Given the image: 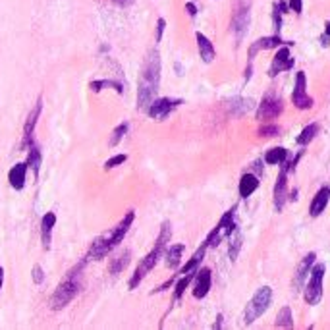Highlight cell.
Segmentation results:
<instances>
[{"instance_id": "13", "label": "cell", "mask_w": 330, "mask_h": 330, "mask_svg": "<svg viewBox=\"0 0 330 330\" xmlns=\"http://www.w3.org/2000/svg\"><path fill=\"white\" fill-rule=\"evenodd\" d=\"M211 284H213V276L209 269H201V271L195 274V286H193V298L197 300H203L205 295L211 290Z\"/></svg>"}, {"instance_id": "25", "label": "cell", "mask_w": 330, "mask_h": 330, "mask_svg": "<svg viewBox=\"0 0 330 330\" xmlns=\"http://www.w3.org/2000/svg\"><path fill=\"white\" fill-rule=\"evenodd\" d=\"M288 156H290V153H288L284 147H274V149H269V151H267L265 160H267L269 164H282Z\"/></svg>"}, {"instance_id": "29", "label": "cell", "mask_w": 330, "mask_h": 330, "mask_svg": "<svg viewBox=\"0 0 330 330\" xmlns=\"http://www.w3.org/2000/svg\"><path fill=\"white\" fill-rule=\"evenodd\" d=\"M127 129H129V124L127 122H122L120 126L114 127V131H112V137L108 139V147H116L122 139H124V136L127 134Z\"/></svg>"}, {"instance_id": "20", "label": "cell", "mask_w": 330, "mask_h": 330, "mask_svg": "<svg viewBox=\"0 0 330 330\" xmlns=\"http://www.w3.org/2000/svg\"><path fill=\"white\" fill-rule=\"evenodd\" d=\"M259 187V178L255 174H243L240 180V197L247 199L251 193H255V189Z\"/></svg>"}, {"instance_id": "39", "label": "cell", "mask_w": 330, "mask_h": 330, "mask_svg": "<svg viewBox=\"0 0 330 330\" xmlns=\"http://www.w3.org/2000/svg\"><path fill=\"white\" fill-rule=\"evenodd\" d=\"M114 2H116L118 6H129L134 0H114Z\"/></svg>"}, {"instance_id": "22", "label": "cell", "mask_w": 330, "mask_h": 330, "mask_svg": "<svg viewBox=\"0 0 330 330\" xmlns=\"http://www.w3.org/2000/svg\"><path fill=\"white\" fill-rule=\"evenodd\" d=\"M207 247H209V245H207V243H203V245H201V247H199V249L195 251L193 257H191V259H189V261H187V262L184 265V267H182L180 274H187V272H195V271H197V267H199V265H201V261H203Z\"/></svg>"}, {"instance_id": "24", "label": "cell", "mask_w": 330, "mask_h": 330, "mask_svg": "<svg viewBox=\"0 0 330 330\" xmlns=\"http://www.w3.org/2000/svg\"><path fill=\"white\" fill-rule=\"evenodd\" d=\"M103 87H114L118 95H122V93H124L122 83L112 81V79H95V81H91V83H89V89H91L93 93H101V91H103Z\"/></svg>"}, {"instance_id": "10", "label": "cell", "mask_w": 330, "mask_h": 330, "mask_svg": "<svg viewBox=\"0 0 330 330\" xmlns=\"http://www.w3.org/2000/svg\"><path fill=\"white\" fill-rule=\"evenodd\" d=\"M291 103L301 110H309L313 107V98L307 95V76L305 72H300L295 76V85H293V93H291Z\"/></svg>"}, {"instance_id": "19", "label": "cell", "mask_w": 330, "mask_h": 330, "mask_svg": "<svg viewBox=\"0 0 330 330\" xmlns=\"http://www.w3.org/2000/svg\"><path fill=\"white\" fill-rule=\"evenodd\" d=\"M315 265V253H309L305 259H301L300 267H298V272H295V278H293V286L300 290L301 284L305 282V278H307V272L311 271V267Z\"/></svg>"}, {"instance_id": "34", "label": "cell", "mask_w": 330, "mask_h": 330, "mask_svg": "<svg viewBox=\"0 0 330 330\" xmlns=\"http://www.w3.org/2000/svg\"><path fill=\"white\" fill-rule=\"evenodd\" d=\"M31 278H33V282H35L37 286H41V284L45 282V271L41 269L39 265L33 267V271H31Z\"/></svg>"}, {"instance_id": "11", "label": "cell", "mask_w": 330, "mask_h": 330, "mask_svg": "<svg viewBox=\"0 0 330 330\" xmlns=\"http://www.w3.org/2000/svg\"><path fill=\"white\" fill-rule=\"evenodd\" d=\"M41 110H43V98H37V103L33 105L31 112L27 114V120H25V126H23V139H21V145L20 149H27L29 143L33 141V134H35V126L39 122L41 116Z\"/></svg>"}, {"instance_id": "1", "label": "cell", "mask_w": 330, "mask_h": 330, "mask_svg": "<svg viewBox=\"0 0 330 330\" xmlns=\"http://www.w3.org/2000/svg\"><path fill=\"white\" fill-rule=\"evenodd\" d=\"M160 85V56L156 50L147 54L141 76H139V89H137V108L147 110L149 105L155 101Z\"/></svg>"}, {"instance_id": "21", "label": "cell", "mask_w": 330, "mask_h": 330, "mask_svg": "<svg viewBox=\"0 0 330 330\" xmlns=\"http://www.w3.org/2000/svg\"><path fill=\"white\" fill-rule=\"evenodd\" d=\"M27 149H29V153H27V166L33 170V174L37 176L39 174L41 164H43V153H41L39 145H37L35 141H31Z\"/></svg>"}, {"instance_id": "15", "label": "cell", "mask_w": 330, "mask_h": 330, "mask_svg": "<svg viewBox=\"0 0 330 330\" xmlns=\"http://www.w3.org/2000/svg\"><path fill=\"white\" fill-rule=\"evenodd\" d=\"M56 224V214L47 213L41 220V243H43V249H50V242H52V228Z\"/></svg>"}, {"instance_id": "8", "label": "cell", "mask_w": 330, "mask_h": 330, "mask_svg": "<svg viewBox=\"0 0 330 330\" xmlns=\"http://www.w3.org/2000/svg\"><path fill=\"white\" fill-rule=\"evenodd\" d=\"M180 105H182V98H170V97L155 98V101L149 105V108H147V114H149V118L160 122V120H164L166 116H170Z\"/></svg>"}, {"instance_id": "23", "label": "cell", "mask_w": 330, "mask_h": 330, "mask_svg": "<svg viewBox=\"0 0 330 330\" xmlns=\"http://www.w3.org/2000/svg\"><path fill=\"white\" fill-rule=\"evenodd\" d=\"M184 245L178 243V245H170L166 249V267L168 269H176L180 265V259H182V253H184Z\"/></svg>"}, {"instance_id": "41", "label": "cell", "mask_w": 330, "mask_h": 330, "mask_svg": "<svg viewBox=\"0 0 330 330\" xmlns=\"http://www.w3.org/2000/svg\"><path fill=\"white\" fill-rule=\"evenodd\" d=\"M218 322H216V324H214V328H220V326H222V322H220V320H222V315H218Z\"/></svg>"}, {"instance_id": "12", "label": "cell", "mask_w": 330, "mask_h": 330, "mask_svg": "<svg viewBox=\"0 0 330 330\" xmlns=\"http://www.w3.org/2000/svg\"><path fill=\"white\" fill-rule=\"evenodd\" d=\"M291 66H293V58L290 56V49H288V47H282V49L274 54V58H272V64H271V68H269V76L274 78V76H278L280 72L290 70Z\"/></svg>"}, {"instance_id": "42", "label": "cell", "mask_w": 330, "mask_h": 330, "mask_svg": "<svg viewBox=\"0 0 330 330\" xmlns=\"http://www.w3.org/2000/svg\"><path fill=\"white\" fill-rule=\"evenodd\" d=\"M326 37H330V21H326Z\"/></svg>"}, {"instance_id": "31", "label": "cell", "mask_w": 330, "mask_h": 330, "mask_svg": "<svg viewBox=\"0 0 330 330\" xmlns=\"http://www.w3.org/2000/svg\"><path fill=\"white\" fill-rule=\"evenodd\" d=\"M280 134V127L276 124H267V126H261L257 129V136L259 137H276Z\"/></svg>"}, {"instance_id": "5", "label": "cell", "mask_w": 330, "mask_h": 330, "mask_svg": "<svg viewBox=\"0 0 330 330\" xmlns=\"http://www.w3.org/2000/svg\"><path fill=\"white\" fill-rule=\"evenodd\" d=\"M249 20H251V0H236L232 14V31L238 43L245 37Z\"/></svg>"}, {"instance_id": "30", "label": "cell", "mask_w": 330, "mask_h": 330, "mask_svg": "<svg viewBox=\"0 0 330 330\" xmlns=\"http://www.w3.org/2000/svg\"><path fill=\"white\" fill-rule=\"evenodd\" d=\"M193 280V272H187V274H182V278L176 282V288H174V300H180L184 295L185 288L189 286V282Z\"/></svg>"}, {"instance_id": "2", "label": "cell", "mask_w": 330, "mask_h": 330, "mask_svg": "<svg viewBox=\"0 0 330 330\" xmlns=\"http://www.w3.org/2000/svg\"><path fill=\"white\" fill-rule=\"evenodd\" d=\"M170 238H172V224L168 222H162V226H160V234H158V238H156L155 242V247L151 249V251L147 253L145 257L141 259V262L137 265L136 272L131 274V278H129V290H136L137 286L143 282V278H145L149 272L155 269V265L158 262V259L162 257V253L166 251V245H168V242H170Z\"/></svg>"}, {"instance_id": "32", "label": "cell", "mask_w": 330, "mask_h": 330, "mask_svg": "<svg viewBox=\"0 0 330 330\" xmlns=\"http://www.w3.org/2000/svg\"><path fill=\"white\" fill-rule=\"evenodd\" d=\"M272 20H274V33H280L282 29V10L280 6H278V2L274 4V8H272Z\"/></svg>"}, {"instance_id": "7", "label": "cell", "mask_w": 330, "mask_h": 330, "mask_svg": "<svg viewBox=\"0 0 330 330\" xmlns=\"http://www.w3.org/2000/svg\"><path fill=\"white\" fill-rule=\"evenodd\" d=\"M322 280H324V265L317 262L311 267V280L305 288V301L309 305H317L322 298Z\"/></svg>"}, {"instance_id": "27", "label": "cell", "mask_w": 330, "mask_h": 330, "mask_svg": "<svg viewBox=\"0 0 330 330\" xmlns=\"http://www.w3.org/2000/svg\"><path fill=\"white\" fill-rule=\"evenodd\" d=\"M129 259H131L129 249H126L124 253H120L116 259L112 261V265H110V272H112V274H120V272L124 271L127 265H129Z\"/></svg>"}, {"instance_id": "3", "label": "cell", "mask_w": 330, "mask_h": 330, "mask_svg": "<svg viewBox=\"0 0 330 330\" xmlns=\"http://www.w3.org/2000/svg\"><path fill=\"white\" fill-rule=\"evenodd\" d=\"M134 218H136V211H127L126 216H124V218H122V220H120V222H118L110 232H107L105 236H101V238H97V240L93 242L87 257L97 259V261L98 259H103V257H107L108 253L112 251L118 243H122V240L126 238L129 226L134 224Z\"/></svg>"}, {"instance_id": "28", "label": "cell", "mask_w": 330, "mask_h": 330, "mask_svg": "<svg viewBox=\"0 0 330 330\" xmlns=\"http://www.w3.org/2000/svg\"><path fill=\"white\" fill-rule=\"evenodd\" d=\"M319 134V126L317 124H309V126H305L303 129H301V134L298 136V143L300 145H307V143H311L313 139H315V136Z\"/></svg>"}, {"instance_id": "14", "label": "cell", "mask_w": 330, "mask_h": 330, "mask_svg": "<svg viewBox=\"0 0 330 330\" xmlns=\"http://www.w3.org/2000/svg\"><path fill=\"white\" fill-rule=\"evenodd\" d=\"M27 170H29V166L27 162H18L16 166H12L10 172H8V182L14 189H18L21 191L23 187H25V182H27Z\"/></svg>"}, {"instance_id": "33", "label": "cell", "mask_w": 330, "mask_h": 330, "mask_svg": "<svg viewBox=\"0 0 330 330\" xmlns=\"http://www.w3.org/2000/svg\"><path fill=\"white\" fill-rule=\"evenodd\" d=\"M127 160V155H116L112 156V158H108L107 162H105V170H112V168H116V166L124 164Z\"/></svg>"}, {"instance_id": "38", "label": "cell", "mask_w": 330, "mask_h": 330, "mask_svg": "<svg viewBox=\"0 0 330 330\" xmlns=\"http://www.w3.org/2000/svg\"><path fill=\"white\" fill-rule=\"evenodd\" d=\"M185 10H187V14H189L191 18L197 14V8H195V4H191V2H187V4H185Z\"/></svg>"}, {"instance_id": "40", "label": "cell", "mask_w": 330, "mask_h": 330, "mask_svg": "<svg viewBox=\"0 0 330 330\" xmlns=\"http://www.w3.org/2000/svg\"><path fill=\"white\" fill-rule=\"evenodd\" d=\"M2 284H4V269L0 267V290H2Z\"/></svg>"}, {"instance_id": "4", "label": "cell", "mask_w": 330, "mask_h": 330, "mask_svg": "<svg viewBox=\"0 0 330 330\" xmlns=\"http://www.w3.org/2000/svg\"><path fill=\"white\" fill-rule=\"evenodd\" d=\"M85 262H87V259L79 262L74 271H70L68 276H66V280L62 282L58 288L54 290L52 298H50V307L54 311L64 309L70 301L78 295L79 288H81V269H83Z\"/></svg>"}, {"instance_id": "17", "label": "cell", "mask_w": 330, "mask_h": 330, "mask_svg": "<svg viewBox=\"0 0 330 330\" xmlns=\"http://www.w3.org/2000/svg\"><path fill=\"white\" fill-rule=\"evenodd\" d=\"M284 41L280 39V33H274L272 37H262L259 39L255 45H251L249 49V62H253V56L259 52V50H267V49H274V47H280Z\"/></svg>"}, {"instance_id": "6", "label": "cell", "mask_w": 330, "mask_h": 330, "mask_svg": "<svg viewBox=\"0 0 330 330\" xmlns=\"http://www.w3.org/2000/svg\"><path fill=\"white\" fill-rule=\"evenodd\" d=\"M272 303V288L271 286H262L255 291L253 300L249 301L247 309H245V322L253 324L255 320L261 317L265 311L269 309V305Z\"/></svg>"}, {"instance_id": "18", "label": "cell", "mask_w": 330, "mask_h": 330, "mask_svg": "<svg viewBox=\"0 0 330 330\" xmlns=\"http://www.w3.org/2000/svg\"><path fill=\"white\" fill-rule=\"evenodd\" d=\"M195 39H197V47H199V54H201V58H203V62H213L214 60V47L213 43H211V39L209 37H205L203 33H195Z\"/></svg>"}, {"instance_id": "37", "label": "cell", "mask_w": 330, "mask_h": 330, "mask_svg": "<svg viewBox=\"0 0 330 330\" xmlns=\"http://www.w3.org/2000/svg\"><path fill=\"white\" fill-rule=\"evenodd\" d=\"M290 8L295 14H301L303 12V0H290Z\"/></svg>"}, {"instance_id": "9", "label": "cell", "mask_w": 330, "mask_h": 330, "mask_svg": "<svg viewBox=\"0 0 330 330\" xmlns=\"http://www.w3.org/2000/svg\"><path fill=\"white\" fill-rule=\"evenodd\" d=\"M282 110H284L282 98L278 97V95H274V93H269V95H265V98H262L261 105H259L257 118H259V120L271 122V120H276V118L280 116Z\"/></svg>"}, {"instance_id": "16", "label": "cell", "mask_w": 330, "mask_h": 330, "mask_svg": "<svg viewBox=\"0 0 330 330\" xmlns=\"http://www.w3.org/2000/svg\"><path fill=\"white\" fill-rule=\"evenodd\" d=\"M330 201V187L328 185H322L317 195L313 197V201H311V207H309V214L311 216H319L322 214V211L326 209V205Z\"/></svg>"}, {"instance_id": "26", "label": "cell", "mask_w": 330, "mask_h": 330, "mask_svg": "<svg viewBox=\"0 0 330 330\" xmlns=\"http://www.w3.org/2000/svg\"><path fill=\"white\" fill-rule=\"evenodd\" d=\"M274 324H276L278 328H293V319H291L290 307H282V309L278 311Z\"/></svg>"}, {"instance_id": "36", "label": "cell", "mask_w": 330, "mask_h": 330, "mask_svg": "<svg viewBox=\"0 0 330 330\" xmlns=\"http://www.w3.org/2000/svg\"><path fill=\"white\" fill-rule=\"evenodd\" d=\"M164 27H166V21L160 18V20L156 21V43H160L162 39V33H164Z\"/></svg>"}, {"instance_id": "35", "label": "cell", "mask_w": 330, "mask_h": 330, "mask_svg": "<svg viewBox=\"0 0 330 330\" xmlns=\"http://www.w3.org/2000/svg\"><path fill=\"white\" fill-rule=\"evenodd\" d=\"M240 247H242V236L238 234L236 238L232 240V247H230V257H232V261H236V257H238V251H240Z\"/></svg>"}]
</instances>
